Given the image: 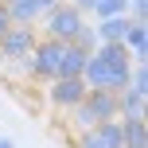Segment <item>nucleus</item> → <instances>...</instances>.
I'll list each match as a JSON object with an SVG mask.
<instances>
[{
  "instance_id": "obj_15",
  "label": "nucleus",
  "mask_w": 148,
  "mask_h": 148,
  "mask_svg": "<svg viewBox=\"0 0 148 148\" xmlns=\"http://www.w3.org/2000/svg\"><path fill=\"white\" fill-rule=\"evenodd\" d=\"M55 4H62V0H35V8H39V12H43V16H47V12H51V8H55Z\"/></svg>"
},
{
  "instance_id": "obj_3",
  "label": "nucleus",
  "mask_w": 148,
  "mask_h": 148,
  "mask_svg": "<svg viewBox=\"0 0 148 148\" xmlns=\"http://www.w3.org/2000/svg\"><path fill=\"white\" fill-rule=\"evenodd\" d=\"M35 43H39L35 27H16V23H12V27L0 35V62H20V59H27Z\"/></svg>"
},
{
  "instance_id": "obj_11",
  "label": "nucleus",
  "mask_w": 148,
  "mask_h": 148,
  "mask_svg": "<svg viewBox=\"0 0 148 148\" xmlns=\"http://www.w3.org/2000/svg\"><path fill=\"white\" fill-rule=\"evenodd\" d=\"M74 47H82V51H97V31L86 23V27H82L78 35H74Z\"/></svg>"
},
{
  "instance_id": "obj_6",
  "label": "nucleus",
  "mask_w": 148,
  "mask_h": 148,
  "mask_svg": "<svg viewBox=\"0 0 148 148\" xmlns=\"http://www.w3.org/2000/svg\"><path fill=\"white\" fill-rule=\"evenodd\" d=\"M121 47L129 51V59H148V27L144 23H136V20H129V31H125V39H121Z\"/></svg>"
},
{
  "instance_id": "obj_1",
  "label": "nucleus",
  "mask_w": 148,
  "mask_h": 148,
  "mask_svg": "<svg viewBox=\"0 0 148 148\" xmlns=\"http://www.w3.org/2000/svg\"><path fill=\"white\" fill-rule=\"evenodd\" d=\"M62 51H66V43H62V39H39V43L31 47V55H27L31 78L55 82V78H59V66H62Z\"/></svg>"
},
{
  "instance_id": "obj_14",
  "label": "nucleus",
  "mask_w": 148,
  "mask_h": 148,
  "mask_svg": "<svg viewBox=\"0 0 148 148\" xmlns=\"http://www.w3.org/2000/svg\"><path fill=\"white\" fill-rule=\"evenodd\" d=\"M8 27H12V20H8V8H4V4H0V35H4V31H8Z\"/></svg>"
},
{
  "instance_id": "obj_2",
  "label": "nucleus",
  "mask_w": 148,
  "mask_h": 148,
  "mask_svg": "<svg viewBox=\"0 0 148 148\" xmlns=\"http://www.w3.org/2000/svg\"><path fill=\"white\" fill-rule=\"evenodd\" d=\"M82 27H86V16H82L74 4H55L51 12L43 16V31H47V39L74 43V35H78Z\"/></svg>"
},
{
  "instance_id": "obj_5",
  "label": "nucleus",
  "mask_w": 148,
  "mask_h": 148,
  "mask_svg": "<svg viewBox=\"0 0 148 148\" xmlns=\"http://www.w3.org/2000/svg\"><path fill=\"white\" fill-rule=\"evenodd\" d=\"M86 94H90V90H86L82 78H55L51 82V101L59 105V109H66V113L74 109V105L86 101Z\"/></svg>"
},
{
  "instance_id": "obj_12",
  "label": "nucleus",
  "mask_w": 148,
  "mask_h": 148,
  "mask_svg": "<svg viewBox=\"0 0 148 148\" xmlns=\"http://www.w3.org/2000/svg\"><path fill=\"white\" fill-rule=\"evenodd\" d=\"M129 12H133L136 23H144L148 20V0H129Z\"/></svg>"
},
{
  "instance_id": "obj_16",
  "label": "nucleus",
  "mask_w": 148,
  "mask_h": 148,
  "mask_svg": "<svg viewBox=\"0 0 148 148\" xmlns=\"http://www.w3.org/2000/svg\"><path fill=\"white\" fill-rule=\"evenodd\" d=\"M0 4H4V8H8V4H23V0H0Z\"/></svg>"
},
{
  "instance_id": "obj_7",
  "label": "nucleus",
  "mask_w": 148,
  "mask_h": 148,
  "mask_svg": "<svg viewBox=\"0 0 148 148\" xmlns=\"http://www.w3.org/2000/svg\"><path fill=\"white\" fill-rule=\"evenodd\" d=\"M86 59H90V51H82V47L66 43V51H62V66H59V78H82Z\"/></svg>"
},
{
  "instance_id": "obj_10",
  "label": "nucleus",
  "mask_w": 148,
  "mask_h": 148,
  "mask_svg": "<svg viewBox=\"0 0 148 148\" xmlns=\"http://www.w3.org/2000/svg\"><path fill=\"white\" fill-rule=\"evenodd\" d=\"M125 12H129V0H97L94 4L97 20H113V16H125Z\"/></svg>"
},
{
  "instance_id": "obj_9",
  "label": "nucleus",
  "mask_w": 148,
  "mask_h": 148,
  "mask_svg": "<svg viewBox=\"0 0 148 148\" xmlns=\"http://www.w3.org/2000/svg\"><path fill=\"white\" fill-rule=\"evenodd\" d=\"M121 144L125 148H148V125L144 121H121Z\"/></svg>"
},
{
  "instance_id": "obj_4",
  "label": "nucleus",
  "mask_w": 148,
  "mask_h": 148,
  "mask_svg": "<svg viewBox=\"0 0 148 148\" xmlns=\"http://www.w3.org/2000/svg\"><path fill=\"white\" fill-rule=\"evenodd\" d=\"M78 148H125L121 144V121H101L90 133H78Z\"/></svg>"
},
{
  "instance_id": "obj_8",
  "label": "nucleus",
  "mask_w": 148,
  "mask_h": 148,
  "mask_svg": "<svg viewBox=\"0 0 148 148\" xmlns=\"http://www.w3.org/2000/svg\"><path fill=\"white\" fill-rule=\"evenodd\" d=\"M97 43H121L129 31V16H113V20H97Z\"/></svg>"
},
{
  "instance_id": "obj_13",
  "label": "nucleus",
  "mask_w": 148,
  "mask_h": 148,
  "mask_svg": "<svg viewBox=\"0 0 148 148\" xmlns=\"http://www.w3.org/2000/svg\"><path fill=\"white\" fill-rule=\"evenodd\" d=\"M70 4L78 8V12H94V4H97V0H70Z\"/></svg>"
}]
</instances>
